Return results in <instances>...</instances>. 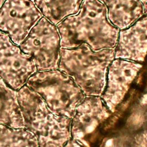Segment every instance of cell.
Instances as JSON below:
<instances>
[{"mask_svg":"<svg viewBox=\"0 0 147 147\" xmlns=\"http://www.w3.org/2000/svg\"><path fill=\"white\" fill-rule=\"evenodd\" d=\"M115 59L142 63L147 55V14L132 25L119 30L114 48Z\"/></svg>","mask_w":147,"mask_h":147,"instance_id":"obj_8","label":"cell"},{"mask_svg":"<svg viewBox=\"0 0 147 147\" xmlns=\"http://www.w3.org/2000/svg\"><path fill=\"white\" fill-rule=\"evenodd\" d=\"M26 84L41 96L53 114L61 117L73 115L74 96L82 95L74 79L60 70L36 72Z\"/></svg>","mask_w":147,"mask_h":147,"instance_id":"obj_4","label":"cell"},{"mask_svg":"<svg viewBox=\"0 0 147 147\" xmlns=\"http://www.w3.org/2000/svg\"><path fill=\"white\" fill-rule=\"evenodd\" d=\"M107 9L110 22L120 30L127 28L144 14L140 0H99Z\"/></svg>","mask_w":147,"mask_h":147,"instance_id":"obj_10","label":"cell"},{"mask_svg":"<svg viewBox=\"0 0 147 147\" xmlns=\"http://www.w3.org/2000/svg\"><path fill=\"white\" fill-rule=\"evenodd\" d=\"M143 6L144 14H147V0H140Z\"/></svg>","mask_w":147,"mask_h":147,"instance_id":"obj_14","label":"cell"},{"mask_svg":"<svg viewBox=\"0 0 147 147\" xmlns=\"http://www.w3.org/2000/svg\"><path fill=\"white\" fill-rule=\"evenodd\" d=\"M142 66L141 64L135 61L114 59L107 74V96H122Z\"/></svg>","mask_w":147,"mask_h":147,"instance_id":"obj_9","label":"cell"},{"mask_svg":"<svg viewBox=\"0 0 147 147\" xmlns=\"http://www.w3.org/2000/svg\"><path fill=\"white\" fill-rule=\"evenodd\" d=\"M42 16L30 0H6L0 7V31L20 45Z\"/></svg>","mask_w":147,"mask_h":147,"instance_id":"obj_6","label":"cell"},{"mask_svg":"<svg viewBox=\"0 0 147 147\" xmlns=\"http://www.w3.org/2000/svg\"><path fill=\"white\" fill-rule=\"evenodd\" d=\"M0 124L13 128H25L17 91L0 77Z\"/></svg>","mask_w":147,"mask_h":147,"instance_id":"obj_11","label":"cell"},{"mask_svg":"<svg viewBox=\"0 0 147 147\" xmlns=\"http://www.w3.org/2000/svg\"><path fill=\"white\" fill-rule=\"evenodd\" d=\"M56 27L61 48L85 44L94 51L114 48L120 30L110 22L106 6L99 0H84L78 13L65 18Z\"/></svg>","mask_w":147,"mask_h":147,"instance_id":"obj_1","label":"cell"},{"mask_svg":"<svg viewBox=\"0 0 147 147\" xmlns=\"http://www.w3.org/2000/svg\"><path fill=\"white\" fill-rule=\"evenodd\" d=\"M83 1L34 0V3L45 18L57 25L65 18L78 13Z\"/></svg>","mask_w":147,"mask_h":147,"instance_id":"obj_12","label":"cell"},{"mask_svg":"<svg viewBox=\"0 0 147 147\" xmlns=\"http://www.w3.org/2000/svg\"><path fill=\"white\" fill-rule=\"evenodd\" d=\"M17 94L25 128L36 136L39 147H64L69 137L68 119L53 114L26 85Z\"/></svg>","mask_w":147,"mask_h":147,"instance_id":"obj_3","label":"cell"},{"mask_svg":"<svg viewBox=\"0 0 147 147\" xmlns=\"http://www.w3.org/2000/svg\"><path fill=\"white\" fill-rule=\"evenodd\" d=\"M114 59V48L94 51L83 44L70 49L61 48L58 68L84 92L99 94L106 86L108 69Z\"/></svg>","mask_w":147,"mask_h":147,"instance_id":"obj_2","label":"cell"},{"mask_svg":"<svg viewBox=\"0 0 147 147\" xmlns=\"http://www.w3.org/2000/svg\"><path fill=\"white\" fill-rule=\"evenodd\" d=\"M36 72L33 60L23 53L6 34L0 31V77L17 91Z\"/></svg>","mask_w":147,"mask_h":147,"instance_id":"obj_7","label":"cell"},{"mask_svg":"<svg viewBox=\"0 0 147 147\" xmlns=\"http://www.w3.org/2000/svg\"><path fill=\"white\" fill-rule=\"evenodd\" d=\"M19 47L33 60L38 71L58 68L61 48L59 33L56 26L45 17L39 20Z\"/></svg>","mask_w":147,"mask_h":147,"instance_id":"obj_5","label":"cell"},{"mask_svg":"<svg viewBox=\"0 0 147 147\" xmlns=\"http://www.w3.org/2000/svg\"><path fill=\"white\" fill-rule=\"evenodd\" d=\"M0 147H39L36 136L25 128L0 124Z\"/></svg>","mask_w":147,"mask_h":147,"instance_id":"obj_13","label":"cell"},{"mask_svg":"<svg viewBox=\"0 0 147 147\" xmlns=\"http://www.w3.org/2000/svg\"><path fill=\"white\" fill-rule=\"evenodd\" d=\"M6 0H0V7L2 6V5L3 4V3L5 2Z\"/></svg>","mask_w":147,"mask_h":147,"instance_id":"obj_15","label":"cell"}]
</instances>
